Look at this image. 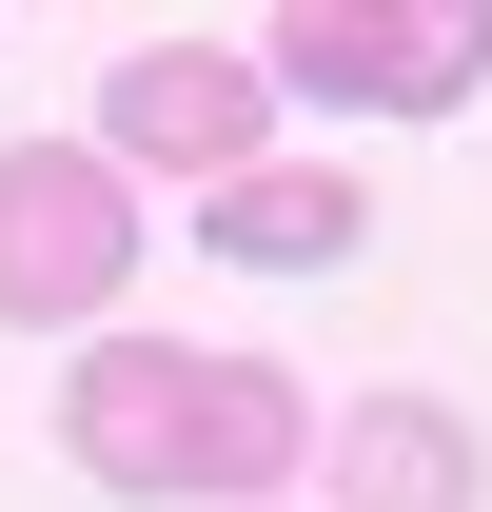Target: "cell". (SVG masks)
<instances>
[{"instance_id": "7a4b0ae2", "label": "cell", "mask_w": 492, "mask_h": 512, "mask_svg": "<svg viewBox=\"0 0 492 512\" xmlns=\"http://www.w3.org/2000/svg\"><path fill=\"white\" fill-rule=\"evenodd\" d=\"M119 276H138V178L99 138H20L0 158V335L119 316Z\"/></svg>"}, {"instance_id": "52a82bcc", "label": "cell", "mask_w": 492, "mask_h": 512, "mask_svg": "<svg viewBox=\"0 0 492 512\" xmlns=\"http://www.w3.org/2000/svg\"><path fill=\"white\" fill-rule=\"evenodd\" d=\"M296 453H315V394L276 375V355H197V453H178V512H256Z\"/></svg>"}, {"instance_id": "5b68a950", "label": "cell", "mask_w": 492, "mask_h": 512, "mask_svg": "<svg viewBox=\"0 0 492 512\" xmlns=\"http://www.w3.org/2000/svg\"><path fill=\"white\" fill-rule=\"evenodd\" d=\"M374 237V178L355 158H256V178L197 197V256H237V276H335Z\"/></svg>"}, {"instance_id": "8992f818", "label": "cell", "mask_w": 492, "mask_h": 512, "mask_svg": "<svg viewBox=\"0 0 492 512\" xmlns=\"http://www.w3.org/2000/svg\"><path fill=\"white\" fill-rule=\"evenodd\" d=\"M315 453H335V512H473L492 493V453H473L453 394H355Z\"/></svg>"}, {"instance_id": "3957f363", "label": "cell", "mask_w": 492, "mask_h": 512, "mask_svg": "<svg viewBox=\"0 0 492 512\" xmlns=\"http://www.w3.org/2000/svg\"><path fill=\"white\" fill-rule=\"evenodd\" d=\"M99 158H178L197 197L256 178L276 158V79H256V40H119V79H99Z\"/></svg>"}, {"instance_id": "277c9868", "label": "cell", "mask_w": 492, "mask_h": 512, "mask_svg": "<svg viewBox=\"0 0 492 512\" xmlns=\"http://www.w3.org/2000/svg\"><path fill=\"white\" fill-rule=\"evenodd\" d=\"M60 453L99 473V493L178 512V453H197V355H178V335H79V375H60Z\"/></svg>"}, {"instance_id": "6da1fadb", "label": "cell", "mask_w": 492, "mask_h": 512, "mask_svg": "<svg viewBox=\"0 0 492 512\" xmlns=\"http://www.w3.org/2000/svg\"><path fill=\"white\" fill-rule=\"evenodd\" d=\"M256 79L335 99V119H453V99H492V0H296Z\"/></svg>"}]
</instances>
